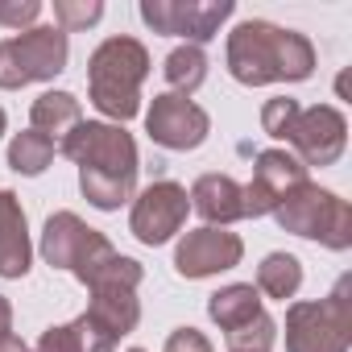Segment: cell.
<instances>
[{
    "instance_id": "ac0fdd59",
    "label": "cell",
    "mask_w": 352,
    "mask_h": 352,
    "mask_svg": "<svg viewBox=\"0 0 352 352\" xmlns=\"http://www.w3.org/2000/svg\"><path fill=\"white\" fill-rule=\"evenodd\" d=\"M112 348H116V344H112L108 336H100V331L87 323V315H79L75 323L50 327V331L38 340L34 352H112Z\"/></svg>"
},
{
    "instance_id": "ba28073f",
    "label": "cell",
    "mask_w": 352,
    "mask_h": 352,
    "mask_svg": "<svg viewBox=\"0 0 352 352\" xmlns=\"http://www.w3.org/2000/svg\"><path fill=\"white\" fill-rule=\"evenodd\" d=\"M232 17V0H141V21L153 34L191 38V46L212 42Z\"/></svg>"
},
{
    "instance_id": "cb8c5ba5",
    "label": "cell",
    "mask_w": 352,
    "mask_h": 352,
    "mask_svg": "<svg viewBox=\"0 0 352 352\" xmlns=\"http://www.w3.org/2000/svg\"><path fill=\"white\" fill-rule=\"evenodd\" d=\"M294 116H298V100H290V96H274V100L261 108V129H265L270 137L282 141V133L290 129Z\"/></svg>"
},
{
    "instance_id": "8fae6325",
    "label": "cell",
    "mask_w": 352,
    "mask_h": 352,
    "mask_svg": "<svg viewBox=\"0 0 352 352\" xmlns=\"http://www.w3.org/2000/svg\"><path fill=\"white\" fill-rule=\"evenodd\" d=\"M208 129H212L208 112H204L195 100L174 96V91L157 96V100L149 104V112H145V133H149L157 145L179 149V153L199 149V145L208 141Z\"/></svg>"
},
{
    "instance_id": "3957f363",
    "label": "cell",
    "mask_w": 352,
    "mask_h": 352,
    "mask_svg": "<svg viewBox=\"0 0 352 352\" xmlns=\"http://www.w3.org/2000/svg\"><path fill=\"white\" fill-rule=\"evenodd\" d=\"M149 75V50L137 38H108L87 58L91 104L116 124L133 120L141 108V83Z\"/></svg>"
},
{
    "instance_id": "6da1fadb",
    "label": "cell",
    "mask_w": 352,
    "mask_h": 352,
    "mask_svg": "<svg viewBox=\"0 0 352 352\" xmlns=\"http://www.w3.org/2000/svg\"><path fill=\"white\" fill-rule=\"evenodd\" d=\"M75 166H79V187L91 208L116 212L124 199H133L137 187V145L120 124L104 120H79L63 145H58Z\"/></svg>"
},
{
    "instance_id": "277c9868",
    "label": "cell",
    "mask_w": 352,
    "mask_h": 352,
    "mask_svg": "<svg viewBox=\"0 0 352 352\" xmlns=\"http://www.w3.org/2000/svg\"><path fill=\"white\" fill-rule=\"evenodd\" d=\"M352 344V278L319 302H294L286 311V352H348Z\"/></svg>"
},
{
    "instance_id": "484cf974",
    "label": "cell",
    "mask_w": 352,
    "mask_h": 352,
    "mask_svg": "<svg viewBox=\"0 0 352 352\" xmlns=\"http://www.w3.org/2000/svg\"><path fill=\"white\" fill-rule=\"evenodd\" d=\"M166 352H212V344H208L204 331H195V327H179V331H170Z\"/></svg>"
},
{
    "instance_id": "e0dca14e",
    "label": "cell",
    "mask_w": 352,
    "mask_h": 352,
    "mask_svg": "<svg viewBox=\"0 0 352 352\" xmlns=\"http://www.w3.org/2000/svg\"><path fill=\"white\" fill-rule=\"evenodd\" d=\"M208 315H212L224 331H236V327H245V323H253V319L261 315V294H257L253 286H245V282L224 286V290L212 294Z\"/></svg>"
},
{
    "instance_id": "7402d4cb",
    "label": "cell",
    "mask_w": 352,
    "mask_h": 352,
    "mask_svg": "<svg viewBox=\"0 0 352 352\" xmlns=\"http://www.w3.org/2000/svg\"><path fill=\"white\" fill-rule=\"evenodd\" d=\"M274 340H278V323L261 311L253 323H245V327L228 331V352H270V348H274Z\"/></svg>"
},
{
    "instance_id": "9c48e42d",
    "label": "cell",
    "mask_w": 352,
    "mask_h": 352,
    "mask_svg": "<svg viewBox=\"0 0 352 352\" xmlns=\"http://www.w3.org/2000/svg\"><path fill=\"white\" fill-rule=\"evenodd\" d=\"M282 141H290L298 149L302 166H331V162H340V153L348 145V120L331 104L298 108V116L290 120V129L282 133Z\"/></svg>"
},
{
    "instance_id": "83f0119b",
    "label": "cell",
    "mask_w": 352,
    "mask_h": 352,
    "mask_svg": "<svg viewBox=\"0 0 352 352\" xmlns=\"http://www.w3.org/2000/svg\"><path fill=\"white\" fill-rule=\"evenodd\" d=\"M0 352H30V348H25L17 336H9V340H0Z\"/></svg>"
},
{
    "instance_id": "4fadbf2b",
    "label": "cell",
    "mask_w": 352,
    "mask_h": 352,
    "mask_svg": "<svg viewBox=\"0 0 352 352\" xmlns=\"http://www.w3.org/2000/svg\"><path fill=\"white\" fill-rule=\"evenodd\" d=\"M245 257V245L236 232L228 228H195L179 241L174 249V270L183 278H212V274H224L232 265H241Z\"/></svg>"
},
{
    "instance_id": "f1b7e54d",
    "label": "cell",
    "mask_w": 352,
    "mask_h": 352,
    "mask_svg": "<svg viewBox=\"0 0 352 352\" xmlns=\"http://www.w3.org/2000/svg\"><path fill=\"white\" fill-rule=\"evenodd\" d=\"M0 133H5V108H0Z\"/></svg>"
},
{
    "instance_id": "5b68a950",
    "label": "cell",
    "mask_w": 352,
    "mask_h": 352,
    "mask_svg": "<svg viewBox=\"0 0 352 352\" xmlns=\"http://www.w3.org/2000/svg\"><path fill=\"white\" fill-rule=\"evenodd\" d=\"M274 220H278L286 232L307 236V241H319V245H327V249H336V253H344V249L352 245V208H348L340 195H331V191H323V187H315V183L294 187V191L274 208Z\"/></svg>"
},
{
    "instance_id": "9a60e30c",
    "label": "cell",
    "mask_w": 352,
    "mask_h": 352,
    "mask_svg": "<svg viewBox=\"0 0 352 352\" xmlns=\"http://www.w3.org/2000/svg\"><path fill=\"white\" fill-rule=\"evenodd\" d=\"M30 232L25 212L13 191H0V278H25L30 274Z\"/></svg>"
},
{
    "instance_id": "d6986e66",
    "label": "cell",
    "mask_w": 352,
    "mask_h": 352,
    "mask_svg": "<svg viewBox=\"0 0 352 352\" xmlns=\"http://www.w3.org/2000/svg\"><path fill=\"white\" fill-rule=\"evenodd\" d=\"M298 286H302V265H298L294 253H270L257 265V294L286 302V298L298 294Z\"/></svg>"
},
{
    "instance_id": "4316f807",
    "label": "cell",
    "mask_w": 352,
    "mask_h": 352,
    "mask_svg": "<svg viewBox=\"0 0 352 352\" xmlns=\"http://www.w3.org/2000/svg\"><path fill=\"white\" fill-rule=\"evenodd\" d=\"M13 336V307H9V298L0 294V340H9Z\"/></svg>"
},
{
    "instance_id": "2e32d148",
    "label": "cell",
    "mask_w": 352,
    "mask_h": 352,
    "mask_svg": "<svg viewBox=\"0 0 352 352\" xmlns=\"http://www.w3.org/2000/svg\"><path fill=\"white\" fill-rule=\"evenodd\" d=\"M30 120H34V133H42L54 145H63V137L83 120V112H79V100L71 91H46V96L34 100Z\"/></svg>"
},
{
    "instance_id": "603a6c76",
    "label": "cell",
    "mask_w": 352,
    "mask_h": 352,
    "mask_svg": "<svg viewBox=\"0 0 352 352\" xmlns=\"http://www.w3.org/2000/svg\"><path fill=\"white\" fill-rule=\"evenodd\" d=\"M100 17H104V5H100V0H54V21H58L63 34L87 30V25H96Z\"/></svg>"
},
{
    "instance_id": "d4e9b609",
    "label": "cell",
    "mask_w": 352,
    "mask_h": 352,
    "mask_svg": "<svg viewBox=\"0 0 352 352\" xmlns=\"http://www.w3.org/2000/svg\"><path fill=\"white\" fill-rule=\"evenodd\" d=\"M38 17H42V5H38V0H0V25H9V30L34 25Z\"/></svg>"
},
{
    "instance_id": "30bf717a",
    "label": "cell",
    "mask_w": 352,
    "mask_h": 352,
    "mask_svg": "<svg viewBox=\"0 0 352 352\" xmlns=\"http://www.w3.org/2000/svg\"><path fill=\"white\" fill-rule=\"evenodd\" d=\"M187 212H191V199L179 183H149L137 204H133V216H129V228L141 245H166L174 232L187 224Z\"/></svg>"
},
{
    "instance_id": "f546056e",
    "label": "cell",
    "mask_w": 352,
    "mask_h": 352,
    "mask_svg": "<svg viewBox=\"0 0 352 352\" xmlns=\"http://www.w3.org/2000/svg\"><path fill=\"white\" fill-rule=\"evenodd\" d=\"M129 352H141V348H129Z\"/></svg>"
},
{
    "instance_id": "5bb4252c",
    "label": "cell",
    "mask_w": 352,
    "mask_h": 352,
    "mask_svg": "<svg viewBox=\"0 0 352 352\" xmlns=\"http://www.w3.org/2000/svg\"><path fill=\"white\" fill-rule=\"evenodd\" d=\"M191 208L208 220V228H228L236 220H245V187L228 174H204L191 187Z\"/></svg>"
},
{
    "instance_id": "44dd1931",
    "label": "cell",
    "mask_w": 352,
    "mask_h": 352,
    "mask_svg": "<svg viewBox=\"0 0 352 352\" xmlns=\"http://www.w3.org/2000/svg\"><path fill=\"white\" fill-rule=\"evenodd\" d=\"M54 141L50 137H42V133H17L13 137V145H9V166L17 170V174H30V179H34V174H42L46 166H50V157H54Z\"/></svg>"
},
{
    "instance_id": "7a4b0ae2",
    "label": "cell",
    "mask_w": 352,
    "mask_h": 352,
    "mask_svg": "<svg viewBox=\"0 0 352 352\" xmlns=\"http://www.w3.org/2000/svg\"><path fill=\"white\" fill-rule=\"evenodd\" d=\"M228 71L245 87L265 83H302L315 71V46L270 21H241L228 34Z\"/></svg>"
},
{
    "instance_id": "8992f818",
    "label": "cell",
    "mask_w": 352,
    "mask_h": 352,
    "mask_svg": "<svg viewBox=\"0 0 352 352\" xmlns=\"http://www.w3.org/2000/svg\"><path fill=\"white\" fill-rule=\"evenodd\" d=\"M67 67V34L58 25L25 30L21 38L0 42V87L46 83Z\"/></svg>"
},
{
    "instance_id": "ffe728a7",
    "label": "cell",
    "mask_w": 352,
    "mask_h": 352,
    "mask_svg": "<svg viewBox=\"0 0 352 352\" xmlns=\"http://www.w3.org/2000/svg\"><path fill=\"white\" fill-rule=\"evenodd\" d=\"M204 79H208V54L199 46L187 42V46L166 54V83L174 87V96H187L191 100V91L204 87Z\"/></svg>"
},
{
    "instance_id": "52a82bcc",
    "label": "cell",
    "mask_w": 352,
    "mask_h": 352,
    "mask_svg": "<svg viewBox=\"0 0 352 352\" xmlns=\"http://www.w3.org/2000/svg\"><path fill=\"white\" fill-rule=\"evenodd\" d=\"M116 249L96 232L87 228L75 212H54L42 228V257L54 265V270H67L75 274L79 282H87Z\"/></svg>"
},
{
    "instance_id": "7c38bea8",
    "label": "cell",
    "mask_w": 352,
    "mask_h": 352,
    "mask_svg": "<svg viewBox=\"0 0 352 352\" xmlns=\"http://www.w3.org/2000/svg\"><path fill=\"white\" fill-rule=\"evenodd\" d=\"M307 183V166L290 149H261L253 166V183L245 187V216H274V208Z\"/></svg>"
}]
</instances>
